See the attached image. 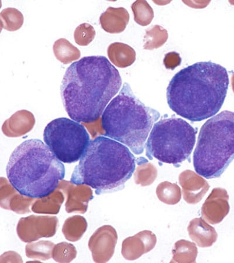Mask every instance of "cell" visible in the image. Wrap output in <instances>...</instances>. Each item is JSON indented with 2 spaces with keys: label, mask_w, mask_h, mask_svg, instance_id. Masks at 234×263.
I'll return each mask as SVG.
<instances>
[{
  "label": "cell",
  "mask_w": 234,
  "mask_h": 263,
  "mask_svg": "<svg viewBox=\"0 0 234 263\" xmlns=\"http://www.w3.org/2000/svg\"><path fill=\"white\" fill-rule=\"evenodd\" d=\"M122 86L118 70L101 56L84 57L67 68L61 95L72 120L92 123L99 120Z\"/></svg>",
  "instance_id": "6da1fadb"
},
{
  "label": "cell",
  "mask_w": 234,
  "mask_h": 263,
  "mask_svg": "<svg viewBox=\"0 0 234 263\" xmlns=\"http://www.w3.org/2000/svg\"><path fill=\"white\" fill-rule=\"evenodd\" d=\"M225 68L211 62L195 63L174 75L167 88L170 108L192 122L206 120L218 113L229 86Z\"/></svg>",
  "instance_id": "7a4b0ae2"
},
{
  "label": "cell",
  "mask_w": 234,
  "mask_h": 263,
  "mask_svg": "<svg viewBox=\"0 0 234 263\" xmlns=\"http://www.w3.org/2000/svg\"><path fill=\"white\" fill-rule=\"evenodd\" d=\"M136 163L129 147L100 136L91 141L70 181L76 185L91 186L97 195L117 192L124 189L133 176Z\"/></svg>",
  "instance_id": "3957f363"
},
{
  "label": "cell",
  "mask_w": 234,
  "mask_h": 263,
  "mask_svg": "<svg viewBox=\"0 0 234 263\" xmlns=\"http://www.w3.org/2000/svg\"><path fill=\"white\" fill-rule=\"evenodd\" d=\"M8 181L21 196L48 197L65 176V168L39 139H29L15 148L6 167Z\"/></svg>",
  "instance_id": "277c9868"
},
{
  "label": "cell",
  "mask_w": 234,
  "mask_h": 263,
  "mask_svg": "<svg viewBox=\"0 0 234 263\" xmlns=\"http://www.w3.org/2000/svg\"><path fill=\"white\" fill-rule=\"evenodd\" d=\"M160 114L147 107L125 83L118 95L105 108L101 126L105 137L127 146L135 155H140L147 139Z\"/></svg>",
  "instance_id": "5b68a950"
},
{
  "label": "cell",
  "mask_w": 234,
  "mask_h": 263,
  "mask_svg": "<svg viewBox=\"0 0 234 263\" xmlns=\"http://www.w3.org/2000/svg\"><path fill=\"white\" fill-rule=\"evenodd\" d=\"M234 159V112L224 111L208 120L200 131L193 155L198 175L220 177Z\"/></svg>",
  "instance_id": "8992f818"
},
{
  "label": "cell",
  "mask_w": 234,
  "mask_h": 263,
  "mask_svg": "<svg viewBox=\"0 0 234 263\" xmlns=\"http://www.w3.org/2000/svg\"><path fill=\"white\" fill-rule=\"evenodd\" d=\"M197 132L181 118L163 119L153 127L146 143L148 159L178 167L189 159L195 143Z\"/></svg>",
  "instance_id": "52a82bcc"
},
{
  "label": "cell",
  "mask_w": 234,
  "mask_h": 263,
  "mask_svg": "<svg viewBox=\"0 0 234 263\" xmlns=\"http://www.w3.org/2000/svg\"><path fill=\"white\" fill-rule=\"evenodd\" d=\"M44 140L59 161L69 164L78 162L91 142L84 126L67 118L50 122L45 127Z\"/></svg>",
  "instance_id": "ba28073f"
},
{
  "label": "cell",
  "mask_w": 234,
  "mask_h": 263,
  "mask_svg": "<svg viewBox=\"0 0 234 263\" xmlns=\"http://www.w3.org/2000/svg\"><path fill=\"white\" fill-rule=\"evenodd\" d=\"M228 199L227 193L224 189H213L202 206L203 218L212 224L222 222L229 213Z\"/></svg>",
  "instance_id": "9c48e42d"
},
{
  "label": "cell",
  "mask_w": 234,
  "mask_h": 263,
  "mask_svg": "<svg viewBox=\"0 0 234 263\" xmlns=\"http://www.w3.org/2000/svg\"><path fill=\"white\" fill-rule=\"evenodd\" d=\"M178 181L182 187L185 201L189 204H195L201 202L210 189V185L205 179L189 170L181 174Z\"/></svg>",
  "instance_id": "30bf717a"
},
{
  "label": "cell",
  "mask_w": 234,
  "mask_h": 263,
  "mask_svg": "<svg viewBox=\"0 0 234 263\" xmlns=\"http://www.w3.org/2000/svg\"><path fill=\"white\" fill-rule=\"evenodd\" d=\"M156 236L150 231L140 232L127 239L122 245V254L126 259L134 260L155 247Z\"/></svg>",
  "instance_id": "8fae6325"
},
{
  "label": "cell",
  "mask_w": 234,
  "mask_h": 263,
  "mask_svg": "<svg viewBox=\"0 0 234 263\" xmlns=\"http://www.w3.org/2000/svg\"><path fill=\"white\" fill-rule=\"evenodd\" d=\"M187 231L191 239L201 248L211 247L218 240L215 229L201 218L191 220Z\"/></svg>",
  "instance_id": "7c38bea8"
},
{
  "label": "cell",
  "mask_w": 234,
  "mask_h": 263,
  "mask_svg": "<svg viewBox=\"0 0 234 263\" xmlns=\"http://www.w3.org/2000/svg\"><path fill=\"white\" fill-rule=\"evenodd\" d=\"M129 20V12L123 7H110L100 17L102 28L110 33H120L124 31Z\"/></svg>",
  "instance_id": "4fadbf2b"
},
{
  "label": "cell",
  "mask_w": 234,
  "mask_h": 263,
  "mask_svg": "<svg viewBox=\"0 0 234 263\" xmlns=\"http://www.w3.org/2000/svg\"><path fill=\"white\" fill-rule=\"evenodd\" d=\"M107 54L110 61L115 66L125 68L133 65L136 60V52L130 46L115 42L109 46Z\"/></svg>",
  "instance_id": "5bb4252c"
},
{
  "label": "cell",
  "mask_w": 234,
  "mask_h": 263,
  "mask_svg": "<svg viewBox=\"0 0 234 263\" xmlns=\"http://www.w3.org/2000/svg\"><path fill=\"white\" fill-rule=\"evenodd\" d=\"M172 254L171 262H195L198 250L195 243L181 240L174 244Z\"/></svg>",
  "instance_id": "9a60e30c"
},
{
  "label": "cell",
  "mask_w": 234,
  "mask_h": 263,
  "mask_svg": "<svg viewBox=\"0 0 234 263\" xmlns=\"http://www.w3.org/2000/svg\"><path fill=\"white\" fill-rule=\"evenodd\" d=\"M53 50L55 57L64 64L77 61L81 56L80 51L64 38L55 42Z\"/></svg>",
  "instance_id": "2e32d148"
},
{
  "label": "cell",
  "mask_w": 234,
  "mask_h": 263,
  "mask_svg": "<svg viewBox=\"0 0 234 263\" xmlns=\"http://www.w3.org/2000/svg\"><path fill=\"white\" fill-rule=\"evenodd\" d=\"M157 198L168 205H175L182 197L181 190L177 184L168 181L161 182L156 189Z\"/></svg>",
  "instance_id": "e0dca14e"
},
{
  "label": "cell",
  "mask_w": 234,
  "mask_h": 263,
  "mask_svg": "<svg viewBox=\"0 0 234 263\" xmlns=\"http://www.w3.org/2000/svg\"><path fill=\"white\" fill-rule=\"evenodd\" d=\"M138 167L135 174V182L142 186H148L155 181L157 175L154 164L149 163L146 159L140 158L137 160Z\"/></svg>",
  "instance_id": "ac0fdd59"
},
{
  "label": "cell",
  "mask_w": 234,
  "mask_h": 263,
  "mask_svg": "<svg viewBox=\"0 0 234 263\" xmlns=\"http://www.w3.org/2000/svg\"><path fill=\"white\" fill-rule=\"evenodd\" d=\"M2 29L8 31H16L22 27L24 15L21 12L15 8H7L0 13Z\"/></svg>",
  "instance_id": "d6986e66"
},
{
  "label": "cell",
  "mask_w": 234,
  "mask_h": 263,
  "mask_svg": "<svg viewBox=\"0 0 234 263\" xmlns=\"http://www.w3.org/2000/svg\"><path fill=\"white\" fill-rule=\"evenodd\" d=\"M168 38L167 31L159 25H155L146 32L144 39V49L152 50L159 48L165 44Z\"/></svg>",
  "instance_id": "ffe728a7"
},
{
  "label": "cell",
  "mask_w": 234,
  "mask_h": 263,
  "mask_svg": "<svg viewBox=\"0 0 234 263\" xmlns=\"http://www.w3.org/2000/svg\"><path fill=\"white\" fill-rule=\"evenodd\" d=\"M136 23L142 26L150 24L154 17V11L146 1H137L131 6Z\"/></svg>",
  "instance_id": "44dd1931"
},
{
  "label": "cell",
  "mask_w": 234,
  "mask_h": 263,
  "mask_svg": "<svg viewBox=\"0 0 234 263\" xmlns=\"http://www.w3.org/2000/svg\"><path fill=\"white\" fill-rule=\"evenodd\" d=\"M96 32L91 24L83 23L76 28L74 32L76 43L80 46H88L95 39Z\"/></svg>",
  "instance_id": "7402d4cb"
},
{
  "label": "cell",
  "mask_w": 234,
  "mask_h": 263,
  "mask_svg": "<svg viewBox=\"0 0 234 263\" xmlns=\"http://www.w3.org/2000/svg\"><path fill=\"white\" fill-rule=\"evenodd\" d=\"M182 59L179 54L176 52H170L165 55L164 63L166 68L173 70L181 65Z\"/></svg>",
  "instance_id": "603a6c76"
}]
</instances>
